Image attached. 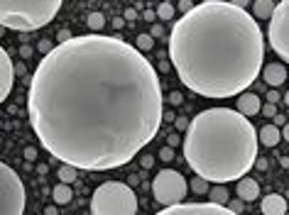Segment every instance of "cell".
Masks as SVG:
<instances>
[{"mask_svg":"<svg viewBox=\"0 0 289 215\" xmlns=\"http://www.w3.org/2000/svg\"><path fill=\"white\" fill-rule=\"evenodd\" d=\"M267 39H270V47L277 52V57L289 64V0L277 2L267 27Z\"/></svg>","mask_w":289,"mask_h":215,"instance_id":"ba28073f","label":"cell"},{"mask_svg":"<svg viewBox=\"0 0 289 215\" xmlns=\"http://www.w3.org/2000/svg\"><path fill=\"white\" fill-rule=\"evenodd\" d=\"M277 100H280V93H277L275 88H272V91L267 93V103H277Z\"/></svg>","mask_w":289,"mask_h":215,"instance_id":"ab89813d","label":"cell"},{"mask_svg":"<svg viewBox=\"0 0 289 215\" xmlns=\"http://www.w3.org/2000/svg\"><path fill=\"white\" fill-rule=\"evenodd\" d=\"M57 176L61 179V184H74L76 179H79V169L76 166H69V164H61L59 166V171H57Z\"/></svg>","mask_w":289,"mask_h":215,"instance_id":"e0dca14e","label":"cell"},{"mask_svg":"<svg viewBox=\"0 0 289 215\" xmlns=\"http://www.w3.org/2000/svg\"><path fill=\"white\" fill-rule=\"evenodd\" d=\"M258 140H260V144H265V147H277L280 140H282V130L275 127V125H265V127L258 130Z\"/></svg>","mask_w":289,"mask_h":215,"instance_id":"9a60e30c","label":"cell"},{"mask_svg":"<svg viewBox=\"0 0 289 215\" xmlns=\"http://www.w3.org/2000/svg\"><path fill=\"white\" fill-rule=\"evenodd\" d=\"M164 120H169V123H172V120H176V115H174L172 110H164Z\"/></svg>","mask_w":289,"mask_h":215,"instance_id":"f6af8a7d","label":"cell"},{"mask_svg":"<svg viewBox=\"0 0 289 215\" xmlns=\"http://www.w3.org/2000/svg\"><path fill=\"white\" fill-rule=\"evenodd\" d=\"M135 47H138L140 52H149V49L154 47V39H152V34H138V42H135Z\"/></svg>","mask_w":289,"mask_h":215,"instance_id":"7402d4cb","label":"cell"},{"mask_svg":"<svg viewBox=\"0 0 289 215\" xmlns=\"http://www.w3.org/2000/svg\"><path fill=\"white\" fill-rule=\"evenodd\" d=\"M191 0H179V5H176V10H181V15H186V12H191Z\"/></svg>","mask_w":289,"mask_h":215,"instance_id":"1f68e13d","label":"cell"},{"mask_svg":"<svg viewBox=\"0 0 289 215\" xmlns=\"http://www.w3.org/2000/svg\"><path fill=\"white\" fill-rule=\"evenodd\" d=\"M152 161H154V159H152L149 154H144V156H143V161H140V164H143L144 169H149V166H152Z\"/></svg>","mask_w":289,"mask_h":215,"instance_id":"7bdbcfd3","label":"cell"},{"mask_svg":"<svg viewBox=\"0 0 289 215\" xmlns=\"http://www.w3.org/2000/svg\"><path fill=\"white\" fill-rule=\"evenodd\" d=\"M44 215H59L57 206H47V208H44Z\"/></svg>","mask_w":289,"mask_h":215,"instance_id":"ee69618b","label":"cell"},{"mask_svg":"<svg viewBox=\"0 0 289 215\" xmlns=\"http://www.w3.org/2000/svg\"><path fill=\"white\" fill-rule=\"evenodd\" d=\"M285 125H287V118L277 113V115H275V127H285Z\"/></svg>","mask_w":289,"mask_h":215,"instance_id":"f35d334b","label":"cell"},{"mask_svg":"<svg viewBox=\"0 0 289 215\" xmlns=\"http://www.w3.org/2000/svg\"><path fill=\"white\" fill-rule=\"evenodd\" d=\"M243 206H245V201H240V198H238V201H228V208H231L233 213H243Z\"/></svg>","mask_w":289,"mask_h":215,"instance_id":"4dcf8cb0","label":"cell"},{"mask_svg":"<svg viewBox=\"0 0 289 215\" xmlns=\"http://www.w3.org/2000/svg\"><path fill=\"white\" fill-rule=\"evenodd\" d=\"M52 196H54V203L57 206H66L71 201V188H69V184H59V186H54Z\"/></svg>","mask_w":289,"mask_h":215,"instance_id":"ac0fdd59","label":"cell"},{"mask_svg":"<svg viewBox=\"0 0 289 215\" xmlns=\"http://www.w3.org/2000/svg\"><path fill=\"white\" fill-rule=\"evenodd\" d=\"M262 215H285L287 213V201L280 193H267L260 203Z\"/></svg>","mask_w":289,"mask_h":215,"instance_id":"7c38bea8","label":"cell"},{"mask_svg":"<svg viewBox=\"0 0 289 215\" xmlns=\"http://www.w3.org/2000/svg\"><path fill=\"white\" fill-rule=\"evenodd\" d=\"M61 10V0H2L0 22L5 30L34 32L49 25Z\"/></svg>","mask_w":289,"mask_h":215,"instance_id":"277c9868","label":"cell"},{"mask_svg":"<svg viewBox=\"0 0 289 215\" xmlns=\"http://www.w3.org/2000/svg\"><path fill=\"white\" fill-rule=\"evenodd\" d=\"M25 159H27V161H34V159H37V149H34V147H25Z\"/></svg>","mask_w":289,"mask_h":215,"instance_id":"8d00e7d4","label":"cell"},{"mask_svg":"<svg viewBox=\"0 0 289 215\" xmlns=\"http://www.w3.org/2000/svg\"><path fill=\"white\" fill-rule=\"evenodd\" d=\"M169 71V62H159V66H157V73H167Z\"/></svg>","mask_w":289,"mask_h":215,"instance_id":"b9f144b4","label":"cell"},{"mask_svg":"<svg viewBox=\"0 0 289 215\" xmlns=\"http://www.w3.org/2000/svg\"><path fill=\"white\" fill-rule=\"evenodd\" d=\"M255 169H260V171H267V169H270V161H267V159H262V156H258V161H255Z\"/></svg>","mask_w":289,"mask_h":215,"instance_id":"e575fe53","label":"cell"},{"mask_svg":"<svg viewBox=\"0 0 289 215\" xmlns=\"http://www.w3.org/2000/svg\"><path fill=\"white\" fill-rule=\"evenodd\" d=\"M154 215H238L228 206H216V203H176L169 208H162Z\"/></svg>","mask_w":289,"mask_h":215,"instance_id":"9c48e42d","label":"cell"},{"mask_svg":"<svg viewBox=\"0 0 289 215\" xmlns=\"http://www.w3.org/2000/svg\"><path fill=\"white\" fill-rule=\"evenodd\" d=\"M86 22H88V27L93 30V34H101L103 25H106V15L96 10V12H91V15H88V20H86Z\"/></svg>","mask_w":289,"mask_h":215,"instance_id":"ffe728a7","label":"cell"},{"mask_svg":"<svg viewBox=\"0 0 289 215\" xmlns=\"http://www.w3.org/2000/svg\"><path fill=\"white\" fill-rule=\"evenodd\" d=\"M159 159H162V161H172L174 159V147H169V144L162 147V149H159Z\"/></svg>","mask_w":289,"mask_h":215,"instance_id":"4316f807","label":"cell"},{"mask_svg":"<svg viewBox=\"0 0 289 215\" xmlns=\"http://www.w3.org/2000/svg\"><path fill=\"white\" fill-rule=\"evenodd\" d=\"M262 78L267 81V86L277 88V86H282L287 81V66L285 64H267L262 69Z\"/></svg>","mask_w":289,"mask_h":215,"instance_id":"4fadbf2b","label":"cell"},{"mask_svg":"<svg viewBox=\"0 0 289 215\" xmlns=\"http://www.w3.org/2000/svg\"><path fill=\"white\" fill-rule=\"evenodd\" d=\"M228 191H226V186L216 184L211 188V203H216V206H228Z\"/></svg>","mask_w":289,"mask_h":215,"instance_id":"d6986e66","label":"cell"},{"mask_svg":"<svg viewBox=\"0 0 289 215\" xmlns=\"http://www.w3.org/2000/svg\"><path fill=\"white\" fill-rule=\"evenodd\" d=\"M260 110H262V103L255 93L245 91V93L238 95V113H243L245 118H253V115H258Z\"/></svg>","mask_w":289,"mask_h":215,"instance_id":"8fae6325","label":"cell"},{"mask_svg":"<svg viewBox=\"0 0 289 215\" xmlns=\"http://www.w3.org/2000/svg\"><path fill=\"white\" fill-rule=\"evenodd\" d=\"M91 215H138V196L133 186L106 181L91 196Z\"/></svg>","mask_w":289,"mask_h":215,"instance_id":"5b68a950","label":"cell"},{"mask_svg":"<svg viewBox=\"0 0 289 215\" xmlns=\"http://www.w3.org/2000/svg\"><path fill=\"white\" fill-rule=\"evenodd\" d=\"M181 140H184V137H179V135H169V137H167V144H169V147H176V144H181Z\"/></svg>","mask_w":289,"mask_h":215,"instance_id":"d590c367","label":"cell"},{"mask_svg":"<svg viewBox=\"0 0 289 215\" xmlns=\"http://www.w3.org/2000/svg\"><path fill=\"white\" fill-rule=\"evenodd\" d=\"M258 130L233 108L201 110L181 140V152L196 176L226 186L240 181L258 161Z\"/></svg>","mask_w":289,"mask_h":215,"instance_id":"3957f363","label":"cell"},{"mask_svg":"<svg viewBox=\"0 0 289 215\" xmlns=\"http://www.w3.org/2000/svg\"><path fill=\"white\" fill-rule=\"evenodd\" d=\"M191 191H194V193H199V196H203V193H208L211 188H208V181H206V179L196 176V179H191Z\"/></svg>","mask_w":289,"mask_h":215,"instance_id":"603a6c76","label":"cell"},{"mask_svg":"<svg viewBox=\"0 0 289 215\" xmlns=\"http://www.w3.org/2000/svg\"><path fill=\"white\" fill-rule=\"evenodd\" d=\"M285 103H287V105H289V91H287V95H285Z\"/></svg>","mask_w":289,"mask_h":215,"instance_id":"7dc6e473","label":"cell"},{"mask_svg":"<svg viewBox=\"0 0 289 215\" xmlns=\"http://www.w3.org/2000/svg\"><path fill=\"white\" fill-rule=\"evenodd\" d=\"M275 7H277V2H272V0H255L253 2V17L255 20H272Z\"/></svg>","mask_w":289,"mask_h":215,"instance_id":"2e32d148","label":"cell"},{"mask_svg":"<svg viewBox=\"0 0 289 215\" xmlns=\"http://www.w3.org/2000/svg\"><path fill=\"white\" fill-rule=\"evenodd\" d=\"M149 34H152V39H157V37H162V34H164V25H162V22H157V25H152V32H149Z\"/></svg>","mask_w":289,"mask_h":215,"instance_id":"d6a6232c","label":"cell"},{"mask_svg":"<svg viewBox=\"0 0 289 215\" xmlns=\"http://www.w3.org/2000/svg\"><path fill=\"white\" fill-rule=\"evenodd\" d=\"M235 193H238V198L240 201H245V203H253L255 198H260V184L255 181V179H240L238 186H235Z\"/></svg>","mask_w":289,"mask_h":215,"instance_id":"5bb4252c","label":"cell"},{"mask_svg":"<svg viewBox=\"0 0 289 215\" xmlns=\"http://www.w3.org/2000/svg\"><path fill=\"white\" fill-rule=\"evenodd\" d=\"M15 73H17V76H25V78H27V66H25L22 62H15Z\"/></svg>","mask_w":289,"mask_h":215,"instance_id":"836d02e7","label":"cell"},{"mask_svg":"<svg viewBox=\"0 0 289 215\" xmlns=\"http://www.w3.org/2000/svg\"><path fill=\"white\" fill-rule=\"evenodd\" d=\"M15 83V62L10 59L7 49H0V100H7Z\"/></svg>","mask_w":289,"mask_h":215,"instance_id":"30bf717a","label":"cell"},{"mask_svg":"<svg viewBox=\"0 0 289 215\" xmlns=\"http://www.w3.org/2000/svg\"><path fill=\"white\" fill-rule=\"evenodd\" d=\"M262 115H265V118H267V120H270V118H272V120H275V115H277V105H275V103H265V105H262V110H260Z\"/></svg>","mask_w":289,"mask_h":215,"instance_id":"d4e9b609","label":"cell"},{"mask_svg":"<svg viewBox=\"0 0 289 215\" xmlns=\"http://www.w3.org/2000/svg\"><path fill=\"white\" fill-rule=\"evenodd\" d=\"M37 52H42L44 57H49V54L54 52V42H52V39H39V42H37Z\"/></svg>","mask_w":289,"mask_h":215,"instance_id":"cb8c5ba5","label":"cell"},{"mask_svg":"<svg viewBox=\"0 0 289 215\" xmlns=\"http://www.w3.org/2000/svg\"><path fill=\"white\" fill-rule=\"evenodd\" d=\"M186 193H189L186 179H184L179 171H174V169H162V171L154 176V181H152V196H154V201L162 203L164 208L176 206V203H184Z\"/></svg>","mask_w":289,"mask_h":215,"instance_id":"52a82bcc","label":"cell"},{"mask_svg":"<svg viewBox=\"0 0 289 215\" xmlns=\"http://www.w3.org/2000/svg\"><path fill=\"white\" fill-rule=\"evenodd\" d=\"M143 20H147L149 25H152V22L157 25V20H159V17H157V10H152V7H147V10H144V12H143Z\"/></svg>","mask_w":289,"mask_h":215,"instance_id":"83f0119b","label":"cell"},{"mask_svg":"<svg viewBox=\"0 0 289 215\" xmlns=\"http://www.w3.org/2000/svg\"><path fill=\"white\" fill-rule=\"evenodd\" d=\"M138 17H140V15H138L135 7H125V10H123V20H125V22H135Z\"/></svg>","mask_w":289,"mask_h":215,"instance_id":"484cf974","label":"cell"},{"mask_svg":"<svg viewBox=\"0 0 289 215\" xmlns=\"http://www.w3.org/2000/svg\"><path fill=\"white\" fill-rule=\"evenodd\" d=\"M169 59L179 81L203 98H231L250 88L265 62L258 20L226 0H206L172 25Z\"/></svg>","mask_w":289,"mask_h":215,"instance_id":"7a4b0ae2","label":"cell"},{"mask_svg":"<svg viewBox=\"0 0 289 215\" xmlns=\"http://www.w3.org/2000/svg\"><path fill=\"white\" fill-rule=\"evenodd\" d=\"M174 15H176V7H174L172 2H159V7H157V17H159L162 22H172Z\"/></svg>","mask_w":289,"mask_h":215,"instance_id":"44dd1931","label":"cell"},{"mask_svg":"<svg viewBox=\"0 0 289 215\" xmlns=\"http://www.w3.org/2000/svg\"><path fill=\"white\" fill-rule=\"evenodd\" d=\"M125 27V20L123 17H113V30H123Z\"/></svg>","mask_w":289,"mask_h":215,"instance_id":"60d3db41","label":"cell"},{"mask_svg":"<svg viewBox=\"0 0 289 215\" xmlns=\"http://www.w3.org/2000/svg\"><path fill=\"white\" fill-rule=\"evenodd\" d=\"M25 198V186L17 171L7 164H0V215H22Z\"/></svg>","mask_w":289,"mask_h":215,"instance_id":"8992f818","label":"cell"},{"mask_svg":"<svg viewBox=\"0 0 289 215\" xmlns=\"http://www.w3.org/2000/svg\"><path fill=\"white\" fill-rule=\"evenodd\" d=\"M282 140H287V142H289V123L282 127Z\"/></svg>","mask_w":289,"mask_h":215,"instance_id":"bcb514c9","label":"cell"},{"mask_svg":"<svg viewBox=\"0 0 289 215\" xmlns=\"http://www.w3.org/2000/svg\"><path fill=\"white\" fill-rule=\"evenodd\" d=\"M189 118H176V120H174V127H176V130H179V132H186V130H189Z\"/></svg>","mask_w":289,"mask_h":215,"instance_id":"f546056e","label":"cell"},{"mask_svg":"<svg viewBox=\"0 0 289 215\" xmlns=\"http://www.w3.org/2000/svg\"><path fill=\"white\" fill-rule=\"evenodd\" d=\"M167 103H172V105H181L184 103V95L179 91H172L169 95H167Z\"/></svg>","mask_w":289,"mask_h":215,"instance_id":"f1b7e54d","label":"cell"},{"mask_svg":"<svg viewBox=\"0 0 289 215\" xmlns=\"http://www.w3.org/2000/svg\"><path fill=\"white\" fill-rule=\"evenodd\" d=\"M32 52H34V49H32L29 44H22V47H20V57H25V59H29V57H32Z\"/></svg>","mask_w":289,"mask_h":215,"instance_id":"74e56055","label":"cell"},{"mask_svg":"<svg viewBox=\"0 0 289 215\" xmlns=\"http://www.w3.org/2000/svg\"><path fill=\"white\" fill-rule=\"evenodd\" d=\"M25 81L37 140L84 171L125 166L164 123L159 73L123 37L79 34L57 44Z\"/></svg>","mask_w":289,"mask_h":215,"instance_id":"6da1fadb","label":"cell"}]
</instances>
